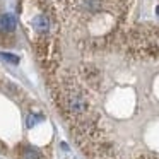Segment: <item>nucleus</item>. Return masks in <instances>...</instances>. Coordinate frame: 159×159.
<instances>
[{
	"mask_svg": "<svg viewBox=\"0 0 159 159\" xmlns=\"http://www.w3.org/2000/svg\"><path fill=\"white\" fill-rule=\"evenodd\" d=\"M39 120H41V116H36V115H29V116L26 118V125H28V128H33Z\"/></svg>",
	"mask_w": 159,
	"mask_h": 159,
	"instance_id": "nucleus-7",
	"label": "nucleus"
},
{
	"mask_svg": "<svg viewBox=\"0 0 159 159\" xmlns=\"http://www.w3.org/2000/svg\"><path fill=\"white\" fill-rule=\"evenodd\" d=\"M31 26H33V28H34L38 33H48V31H50V19L46 17V16L39 14V16H36V17H33Z\"/></svg>",
	"mask_w": 159,
	"mask_h": 159,
	"instance_id": "nucleus-3",
	"label": "nucleus"
},
{
	"mask_svg": "<svg viewBox=\"0 0 159 159\" xmlns=\"http://www.w3.org/2000/svg\"><path fill=\"white\" fill-rule=\"evenodd\" d=\"M82 7L86 9L87 12L94 14V12H99L101 11V2H99V0H82Z\"/></svg>",
	"mask_w": 159,
	"mask_h": 159,
	"instance_id": "nucleus-4",
	"label": "nucleus"
},
{
	"mask_svg": "<svg viewBox=\"0 0 159 159\" xmlns=\"http://www.w3.org/2000/svg\"><path fill=\"white\" fill-rule=\"evenodd\" d=\"M22 159H41V154H39V151L34 147H24V151H22Z\"/></svg>",
	"mask_w": 159,
	"mask_h": 159,
	"instance_id": "nucleus-5",
	"label": "nucleus"
},
{
	"mask_svg": "<svg viewBox=\"0 0 159 159\" xmlns=\"http://www.w3.org/2000/svg\"><path fill=\"white\" fill-rule=\"evenodd\" d=\"M0 58L5 60V62H9V63H14V65H17V63H19V57H17V55H14V53L2 52V53H0Z\"/></svg>",
	"mask_w": 159,
	"mask_h": 159,
	"instance_id": "nucleus-6",
	"label": "nucleus"
},
{
	"mask_svg": "<svg viewBox=\"0 0 159 159\" xmlns=\"http://www.w3.org/2000/svg\"><path fill=\"white\" fill-rule=\"evenodd\" d=\"M63 108L72 116H82L84 113H87L89 104L79 91H67L65 96H63Z\"/></svg>",
	"mask_w": 159,
	"mask_h": 159,
	"instance_id": "nucleus-1",
	"label": "nucleus"
},
{
	"mask_svg": "<svg viewBox=\"0 0 159 159\" xmlns=\"http://www.w3.org/2000/svg\"><path fill=\"white\" fill-rule=\"evenodd\" d=\"M16 28H17V21L14 14L7 12V14L0 16V31L2 33H14Z\"/></svg>",
	"mask_w": 159,
	"mask_h": 159,
	"instance_id": "nucleus-2",
	"label": "nucleus"
}]
</instances>
